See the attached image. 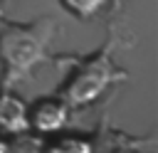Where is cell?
<instances>
[{
	"mask_svg": "<svg viewBox=\"0 0 158 153\" xmlns=\"http://www.w3.org/2000/svg\"><path fill=\"white\" fill-rule=\"evenodd\" d=\"M118 79H126V72L114 64V59L109 54V44H106L104 49L94 52L91 57H86L77 64L72 76L64 81L59 99L67 106L79 109V106L91 104L96 96H101L106 91L109 84H114Z\"/></svg>",
	"mask_w": 158,
	"mask_h": 153,
	"instance_id": "7a4b0ae2",
	"label": "cell"
},
{
	"mask_svg": "<svg viewBox=\"0 0 158 153\" xmlns=\"http://www.w3.org/2000/svg\"><path fill=\"white\" fill-rule=\"evenodd\" d=\"M69 116V106L62 99H40L30 109V128H35L40 136L57 133L64 128Z\"/></svg>",
	"mask_w": 158,
	"mask_h": 153,
	"instance_id": "3957f363",
	"label": "cell"
},
{
	"mask_svg": "<svg viewBox=\"0 0 158 153\" xmlns=\"http://www.w3.org/2000/svg\"><path fill=\"white\" fill-rule=\"evenodd\" d=\"M59 2H62V7H64L67 12H72V15L79 17V20L94 17V15L106 5V0H59Z\"/></svg>",
	"mask_w": 158,
	"mask_h": 153,
	"instance_id": "52a82bcc",
	"label": "cell"
},
{
	"mask_svg": "<svg viewBox=\"0 0 158 153\" xmlns=\"http://www.w3.org/2000/svg\"><path fill=\"white\" fill-rule=\"evenodd\" d=\"M0 131L10 136L30 131V109L12 89H0Z\"/></svg>",
	"mask_w": 158,
	"mask_h": 153,
	"instance_id": "277c9868",
	"label": "cell"
},
{
	"mask_svg": "<svg viewBox=\"0 0 158 153\" xmlns=\"http://www.w3.org/2000/svg\"><path fill=\"white\" fill-rule=\"evenodd\" d=\"M44 153H94V146L79 136H62V138L47 143Z\"/></svg>",
	"mask_w": 158,
	"mask_h": 153,
	"instance_id": "8992f818",
	"label": "cell"
},
{
	"mask_svg": "<svg viewBox=\"0 0 158 153\" xmlns=\"http://www.w3.org/2000/svg\"><path fill=\"white\" fill-rule=\"evenodd\" d=\"M54 32L57 22L52 17H40L27 25L0 20V89H15L32 76L35 67L47 59Z\"/></svg>",
	"mask_w": 158,
	"mask_h": 153,
	"instance_id": "6da1fadb",
	"label": "cell"
},
{
	"mask_svg": "<svg viewBox=\"0 0 158 153\" xmlns=\"http://www.w3.org/2000/svg\"><path fill=\"white\" fill-rule=\"evenodd\" d=\"M5 148H7V141L0 136V153H5Z\"/></svg>",
	"mask_w": 158,
	"mask_h": 153,
	"instance_id": "ba28073f",
	"label": "cell"
},
{
	"mask_svg": "<svg viewBox=\"0 0 158 153\" xmlns=\"http://www.w3.org/2000/svg\"><path fill=\"white\" fill-rule=\"evenodd\" d=\"M44 151H47L44 138L35 136L30 131L15 133L12 141H7V148H5V153H44Z\"/></svg>",
	"mask_w": 158,
	"mask_h": 153,
	"instance_id": "5b68a950",
	"label": "cell"
}]
</instances>
